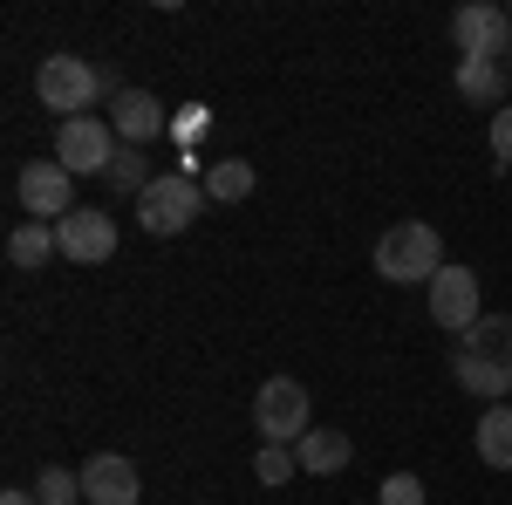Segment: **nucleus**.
<instances>
[{"instance_id": "8", "label": "nucleus", "mask_w": 512, "mask_h": 505, "mask_svg": "<svg viewBox=\"0 0 512 505\" xmlns=\"http://www.w3.org/2000/svg\"><path fill=\"white\" fill-rule=\"evenodd\" d=\"M14 192H21V212H28V219H48V226L76 212V178H69L55 157H48V164H41V157H35V164H21Z\"/></svg>"}, {"instance_id": "20", "label": "nucleus", "mask_w": 512, "mask_h": 505, "mask_svg": "<svg viewBox=\"0 0 512 505\" xmlns=\"http://www.w3.org/2000/svg\"><path fill=\"white\" fill-rule=\"evenodd\" d=\"M110 185H117V192H130V198H144V185H151V171H144V151H130V144H123L117 164H110Z\"/></svg>"}, {"instance_id": "10", "label": "nucleus", "mask_w": 512, "mask_h": 505, "mask_svg": "<svg viewBox=\"0 0 512 505\" xmlns=\"http://www.w3.org/2000/svg\"><path fill=\"white\" fill-rule=\"evenodd\" d=\"M424 301H431V321H437V328H451V335H465L478 314H485V308H478V273L472 267H444L431 287H424Z\"/></svg>"}, {"instance_id": "6", "label": "nucleus", "mask_w": 512, "mask_h": 505, "mask_svg": "<svg viewBox=\"0 0 512 505\" xmlns=\"http://www.w3.org/2000/svg\"><path fill=\"white\" fill-rule=\"evenodd\" d=\"M35 96H41V110H55V117L69 123V117H89V103L103 96V82H96V69L82 55H41Z\"/></svg>"}, {"instance_id": "11", "label": "nucleus", "mask_w": 512, "mask_h": 505, "mask_svg": "<svg viewBox=\"0 0 512 505\" xmlns=\"http://www.w3.org/2000/svg\"><path fill=\"white\" fill-rule=\"evenodd\" d=\"M110 130H117L130 151H144L151 137H164V130H171V117H164V103L151 96V89H123L117 103H110Z\"/></svg>"}, {"instance_id": "1", "label": "nucleus", "mask_w": 512, "mask_h": 505, "mask_svg": "<svg viewBox=\"0 0 512 505\" xmlns=\"http://www.w3.org/2000/svg\"><path fill=\"white\" fill-rule=\"evenodd\" d=\"M451 369H458V389H472L485 403H506L512 396V314H478L458 335Z\"/></svg>"}, {"instance_id": "12", "label": "nucleus", "mask_w": 512, "mask_h": 505, "mask_svg": "<svg viewBox=\"0 0 512 505\" xmlns=\"http://www.w3.org/2000/svg\"><path fill=\"white\" fill-rule=\"evenodd\" d=\"M82 505H137V465L117 451H96L82 465Z\"/></svg>"}, {"instance_id": "14", "label": "nucleus", "mask_w": 512, "mask_h": 505, "mask_svg": "<svg viewBox=\"0 0 512 505\" xmlns=\"http://www.w3.org/2000/svg\"><path fill=\"white\" fill-rule=\"evenodd\" d=\"M55 253H62V239H55V226H48V219H21V226L7 233V260H14L21 273H41Z\"/></svg>"}, {"instance_id": "21", "label": "nucleus", "mask_w": 512, "mask_h": 505, "mask_svg": "<svg viewBox=\"0 0 512 505\" xmlns=\"http://www.w3.org/2000/svg\"><path fill=\"white\" fill-rule=\"evenodd\" d=\"M376 505H424V478H417V471H390V478L376 485Z\"/></svg>"}, {"instance_id": "25", "label": "nucleus", "mask_w": 512, "mask_h": 505, "mask_svg": "<svg viewBox=\"0 0 512 505\" xmlns=\"http://www.w3.org/2000/svg\"><path fill=\"white\" fill-rule=\"evenodd\" d=\"M506 69H512V55H506Z\"/></svg>"}, {"instance_id": "23", "label": "nucleus", "mask_w": 512, "mask_h": 505, "mask_svg": "<svg viewBox=\"0 0 512 505\" xmlns=\"http://www.w3.org/2000/svg\"><path fill=\"white\" fill-rule=\"evenodd\" d=\"M492 157L512 171V103H506V110H492Z\"/></svg>"}, {"instance_id": "5", "label": "nucleus", "mask_w": 512, "mask_h": 505, "mask_svg": "<svg viewBox=\"0 0 512 505\" xmlns=\"http://www.w3.org/2000/svg\"><path fill=\"white\" fill-rule=\"evenodd\" d=\"M198 205H205L198 178H185V171H164V178H151V185H144V198H137V226H144L151 239H178V233L198 219Z\"/></svg>"}, {"instance_id": "9", "label": "nucleus", "mask_w": 512, "mask_h": 505, "mask_svg": "<svg viewBox=\"0 0 512 505\" xmlns=\"http://www.w3.org/2000/svg\"><path fill=\"white\" fill-rule=\"evenodd\" d=\"M55 239H62V260H76V267H103V260L117 253V219L96 212V205H76L69 219H55Z\"/></svg>"}, {"instance_id": "4", "label": "nucleus", "mask_w": 512, "mask_h": 505, "mask_svg": "<svg viewBox=\"0 0 512 505\" xmlns=\"http://www.w3.org/2000/svg\"><path fill=\"white\" fill-rule=\"evenodd\" d=\"M117 151H123V137L110 130V117H69L55 130V164L69 178H110Z\"/></svg>"}, {"instance_id": "16", "label": "nucleus", "mask_w": 512, "mask_h": 505, "mask_svg": "<svg viewBox=\"0 0 512 505\" xmlns=\"http://www.w3.org/2000/svg\"><path fill=\"white\" fill-rule=\"evenodd\" d=\"M472 444H478V465H492V471H512V403H492V410L478 417Z\"/></svg>"}, {"instance_id": "13", "label": "nucleus", "mask_w": 512, "mask_h": 505, "mask_svg": "<svg viewBox=\"0 0 512 505\" xmlns=\"http://www.w3.org/2000/svg\"><path fill=\"white\" fill-rule=\"evenodd\" d=\"M458 96L465 103H485V110H506V82H512V69L506 62H485V55H458Z\"/></svg>"}, {"instance_id": "17", "label": "nucleus", "mask_w": 512, "mask_h": 505, "mask_svg": "<svg viewBox=\"0 0 512 505\" xmlns=\"http://www.w3.org/2000/svg\"><path fill=\"white\" fill-rule=\"evenodd\" d=\"M253 185H260V171H253L246 157H219V164L205 171V198H219V205H239Z\"/></svg>"}, {"instance_id": "15", "label": "nucleus", "mask_w": 512, "mask_h": 505, "mask_svg": "<svg viewBox=\"0 0 512 505\" xmlns=\"http://www.w3.org/2000/svg\"><path fill=\"white\" fill-rule=\"evenodd\" d=\"M294 458H301V471H308V478H335V471L355 458V444L342 437V430H308V437L294 444Z\"/></svg>"}, {"instance_id": "22", "label": "nucleus", "mask_w": 512, "mask_h": 505, "mask_svg": "<svg viewBox=\"0 0 512 505\" xmlns=\"http://www.w3.org/2000/svg\"><path fill=\"white\" fill-rule=\"evenodd\" d=\"M198 130H212V110H205V103H185V110L171 117V137H178V144H192Z\"/></svg>"}, {"instance_id": "19", "label": "nucleus", "mask_w": 512, "mask_h": 505, "mask_svg": "<svg viewBox=\"0 0 512 505\" xmlns=\"http://www.w3.org/2000/svg\"><path fill=\"white\" fill-rule=\"evenodd\" d=\"M35 499L41 505H82V471L48 465V471H41V485H35Z\"/></svg>"}, {"instance_id": "2", "label": "nucleus", "mask_w": 512, "mask_h": 505, "mask_svg": "<svg viewBox=\"0 0 512 505\" xmlns=\"http://www.w3.org/2000/svg\"><path fill=\"white\" fill-rule=\"evenodd\" d=\"M451 267L444 260V239H437V226H424V219H403V226H390V233L376 239V273L390 280V287H431L437 273Z\"/></svg>"}, {"instance_id": "7", "label": "nucleus", "mask_w": 512, "mask_h": 505, "mask_svg": "<svg viewBox=\"0 0 512 505\" xmlns=\"http://www.w3.org/2000/svg\"><path fill=\"white\" fill-rule=\"evenodd\" d=\"M451 41L458 55H485V62H506L512 55V7H492V0H465L451 14Z\"/></svg>"}, {"instance_id": "18", "label": "nucleus", "mask_w": 512, "mask_h": 505, "mask_svg": "<svg viewBox=\"0 0 512 505\" xmlns=\"http://www.w3.org/2000/svg\"><path fill=\"white\" fill-rule=\"evenodd\" d=\"M294 471H301L294 444H260V451H253V478H260V485H287Z\"/></svg>"}, {"instance_id": "3", "label": "nucleus", "mask_w": 512, "mask_h": 505, "mask_svg": "<svg viewBox=\"0 0 512 505\" xmlns=\"http://www.w3.org/2000/svg\"><path fill=\"white\" fill-rule=\"evenodd\" d=\"M253 430H260V444H301L315 430L308 389L294 383V376H267L260 396H253Z\"/></svg>"}, {"instance_id": "24", "label": "nucleus", "mask_w": 512, "mask_h": 505, "mask_svg": "<svg viewBox=\"0 0 512 505\" xmlns=\"http://www.w3.org/2000/svg\"><path fill=\"white\" fill-rule=\"evenodd\" d=\"M0 505H41L35 492H0Z\"/></svg>"}]
</instances>
